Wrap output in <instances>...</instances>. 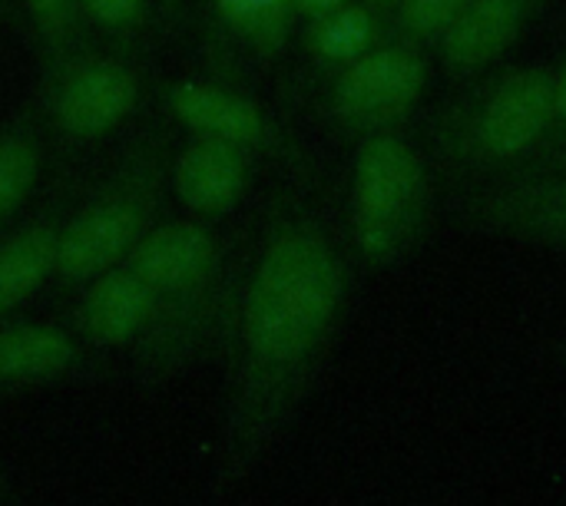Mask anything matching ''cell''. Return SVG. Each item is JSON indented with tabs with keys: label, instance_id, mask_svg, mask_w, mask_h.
Wrapping results in <instances>:
<instances>
[{
	"label": "cell",
	"instance_id": "1",
	"mask_svg": "<svg viewBox=\"0 0 566 506\" xmlns=\"http://www.w3.org/2000/svg\"><path fill=\"white\" fill-rule=\"evenodd\" d=\"M355 259L305 186H275L245 252L216 491L239 487L315 391L352 312Z\"/></svg>",
	"mask_w": 566,
	"mask_h": 506
},
{
	"label": "cell",
	"instance_id": "2",
	"mask_svg": "<svg viewBox=\"0 0 566 506\" xmlns=\"http://www.w3.org/2000/svg\"><path fill=\"white\" fill-rule=\"evenodd\" d=\"M156 295V328L129 361L143 384H166L202 365H226L245 255L202 219H163L129 255Z\"/></svg>",
	"mask_w": 566,
	"mask_h": 506
},
{
	"label": "cell",
	"instance_id": "3",
	"mask_svg": "<svg viewBox=\"0 0 566 506\" xmlns=\"http://www.w3.org/2000/svg\"><path fill=\"white\" fill-rule=\"evenodd\" d=\"M424 152L434 172L478 186L514 176L554 136V66L497 63L424 113Z\"/></svg>",
	"mask_w": 566,
	"mask_h": 506
},
{
	"label": "cell",
	"instance_id": "4",
	"mask_svg": "<svg viewBox=\"0 0 566 506\" xmlns=\"http://www.w3.org/2000/svg\"><path fill=\"white\" fill-rule=\"evenodd\" d=\"M179 129L159 109L146 116L113 152L109 166L76 192L56 242L46 295L60 305L96 275L129 262L139 242L163 222L169 159Z\"/></svg>",
	"mask_w": 566,
	"mask_h": 506
},
{
	"label": "cell",
	"instance_id": "5",
	"mask_svg": "<svg viewBox=\"0 0 566 506\" xmlns=\"http://www.w3.org/2000/svg\"><path fill=\"white\" fill-rule=\"evenodd\" d=\"M438 222L434 166L405 133L371 136L355 146L345 245L355 265L368 272L395 268L415 259Z\"/></svg>",
	"mask_w": 566,
	"mask_h": 506
},
{
	"label": "cell",
	"instance_id": "6",
	"mask_svg": "<svg viewBox=\"0 0 566 506\" xmlns=\"http://www.w3.org/2000/svg\"><path fill=\"white\" fill-rule=\"evenodd\" d=\"M30 99L40 113L46 146L66 162L133 123L149 99V80L143 63L103 43H83L40 63V83Z\"/></svg>",
	"mask_w": 566,
	"mask_h": 506
},
{
	"label": "cell",
	"instance_id": "7",
	"mask_svg": "<svg viewBox=\"0 0 566 506\" xmlns=\"http://www.w3.org/2000/svg\"><path fill=\"white\" fill-rule=\"evenodd\" d=\"M434 53L388 36L371 53L328 73L315 96L318 123L345 139L365 143L385 133H405L431 86Z\"/></svg>",
	"mask_w": 566,
	"mask_h": 506
},
{
	"label": "cell",
	"instance_id": "8",
	"mask_svg": "<svg viewBox=\"0 0 566 506\" xmlns=\"http://www.w3.org/2000/svg\"><path fill=\"white\" fill-rule=\"evenodd\" d=\"M159 109L179 133L226 139L255 152L262 162L282 166L295 186L315 182V162L292 129L249 89L209 76H172L156 86Z\"/></svg>",
	"mask_w": 566,
	"mask_h": 506
},
{
	"label": "cell",
	"instance_id": "9",
	"mask_svg": "<svg viewBox=\"0 0 566 506\" xmlns=\"http://www.w3.org/2000/svg\"><path fill=\"white\" fill-rule=\"evenodd\" d=\"M451 215L464 232L566 255V172L464 186Z\"/></svg>",
	"mask_w": 566,
	"mask_h": 506
},
{
	"label": "cell",
	"instance_id": "10",
	"mask_svg": "<svg viewBox=\"0 0 566 506\" xmlns=\"http://www.w3.org/2000/svg\"><path fill=\"white\" fill-rule=\"evenodd\" d=\"M109 375V355L86 348L60 318H0V401L66 384H96Z\"/></svg>",
	"mask_w": 566,
	"mask_h": 506
},
{
	"label": "cell",
	"instance_id": "11",
	"mask_svg": "<svg viewBox=\"0 0 566 506\" xmlns=\"http://www.w3.org/2000/svg\"><path fill=\"white\" fill-rule=\"evenodd\" d=\"M60 321L86 348L99 355L119 351L133 361L153 338L156 295L143 282V275L129 262H123L60 302Z\"/></svg>",
	"mask_w": 566,
	"mask_h": 506
},
{
	"label": "cell",
	"instance_id": "12",
	"mask_svg": "<svg viewBox=\"0 0 566 506\" xmlns=\"http://www.w3.org/2000/svg\"><path fill=\"white\" fill-rule=\"evenodd\" d=\"M262 159L226 139L179 133L169 159V192L202 222L229 219L259 179Z\"/></svg>",
	"mask_w": 566,
	"mask_h": 506
},
{
	"label": "cell",
	"instance_id": "13",
	"mask_svg": "<svg viewBox=\"0 0 566 506\" xmlns=\"http://www.w3.org/2000/svg\"><path fill=\"white\" fill-rule=\"evenodd\" d=\"M80 189V179L66 166L43 202L0 235V318L17 315L30 298L46 292L56 265L60 225Z\"/></svg>",
	"mask_w": 566,
	"mask_h": 506
},
{
	"label": "cell",
	"instance_id": "14",
	"mask_svg": "<svg viewBox=\"0 0 566 506\" xmlns=\"http://www.w3.org/2000/svg\"><path fill=\"white\" fill-rule=\"evenodd\" d=\"M557 0H474L434 46L448 80H468L511 56Z\"/></svg>",
	"mask_w": 566,
	"mask_h": 506
},
{
	"label": "cell",
	"instance_id": "15",
	"mask_svg": "<svg viewBox=\"0 0 566 506\" xmlns=\"http://www.w3.org/2000/svg\"><path fill=\"white\" fill-rule=\"evenodd\" d=\"M388 36H391L388 17L365 7L361 0H348L338 10L302 20L298 33H295L298 50H302L305 63L318 73V80H325L328 73L371 53Z\"/></svg>",
	"mask_w": 566,
	"mask_h": 506
},
{
	"label": "cell",
	"instance_id": "16",
	"mask_svg": "<svg viewBox=\"0 0 566 506\" xmlns=\"http://www.w3.org/2000/svg\"><path fill=\"white\" fill-rule=\"evenodd\" d=\"M46 149L40 113L33 99H27L0 123V235L23 219L27 202L40 186Z\"/></svg>",
	"mask_w": 566,
	"mask_h": 506
},
{
	"label": "cell",
	"instance_id": "17",
	"mask_svg": "<svg viewBox=\"0 0 566 506\" xmlns=\"http://www.w3.org/2000/svg\"><path fill=\"white\" fill-rule=\"evenodd\" d=\"M209 10L216 30L259 63L279 60L298 33L292 0H209Z\"/></svg>",
	"mask_w": 566,
	"mask_h": 506
},
{
	"label": "cell",
	"instance_id": "18",
	"mask_svg": "<svg viewBox=\"0 0 566 506\" xmlns=\"http://www.w3.org/2000/svg\"><path fill=\"white\" fill-rule=\"evenodd\" d=\"M83 20L96 43L143 63L159 23L156 0H80Z\"/></svg>",
	"mask_w": 566,
	"mask_h": 506
},
{
	"label": "cell",
	"instance_id": "19",
	"mask_svg": "<svg viewBox=\"0 0 566 506\" xmlns=\"http://www.w3.org/2000/svg\"><path fill=\"white\" fill-rule=\"evenodd\" d=\"M20 13H23V30H30L40 63H50L83 43H96L80 0H17Z\"/></svg>",
	"mask_w": 566,
	"mask_h": 506
},
{
	"label": "cell",
	"instance_id": "20",
	"mask_svg": "<svg viewBox=\"0 0 566 506\" xmlns=\"http://www.w3.org/2000/svg\"><path fill=\"white\" fill-rule=\"evenodd\" d=\"M471 3L474 0H405L388 20L391 36L434 53V46L464 17Z\"/></svg>",
	"mask_w": 566,
	"mask_h": 506
},
{
	"label": "cell",
	"instance_id": "21",
	"mask_svg": "<svg viewBox=\"0 0 566 506\" xmlns=\"http://www.w3.org/2000/svg\"><path fill=\"white\" fill-rule=\"evenodd\" d=\"M541 172H566V136L547 139L541 146V152L527 166H521L514 176H541ZM514 176H507V179H514Z\"/></svg>",
	"mask_w": 566,
	"mask_h": 506
},
{
	"label": "cell",
	"instance_id": "22",
	"mask_svg": "<svg viewBox=\"0 0 566 506\" xmlns=\"http://www.w3.org/2000/svg\"><path fill=\"white\" fill-rule=\"evenodd\" d=\"M566 136V56L554 66V136Z\"/></svg>",
	"mask_w": 566,
	"mask_h": 506
},
{
	"label": "cell",
	"instance_id": "23",
	"mask_svg": "<svg viewBox=\"0 0 566 506\" xmlns=\"http://www.w3.org/2000/svg\"><path fill=\"white\" fill-rule=\"evenodd\" d=\"M342 3H348V0H292V7L298 13V23L302 20H312V17H322L328 10H338Z\"/></svg>",
	"mask_w": 566,
	"mask_h": 506
},
{
	"label": "cell",
	"instance_id": "24",
	"mask_svg": "<svg viewBox=\"0 0 566 506\" xmlns=\"http://www.w3.org/2000/svg\"><path fill=\"white\" fill-rule=\"evenodd\" d=\"M186 3H189V0H156V7H159V23L176 27V23L186 17Z\"/></svg>",
	"mask_w": 566,
	"mask_h": 506
},
{
	"label": "cell",
	"instance_id": "25",
	"mask_svg": "<svg viewBox=\"0 0 566 506\" xmlns=\"http://www.w3.org/2000/svg\"><path fill=\"white\" fill-rule=\"evenodd\" d=\"M0 23L13 27V30H23V13H20L17 0H0Z\"/></svg>",
	"mask_w": 566,
	"mask_h": 506
},
{
	"label": "cell",
	"instance_id": "26",
	"mask_svg": "<svg viewBox=\"0 0 566 506\" xmlns=\"http://www.w3.org/2000/svg\"><path fill=\"white\" fill-rule=\"evenodd\" d=\"M365 7H371V10H378V13H385L388 20H391V13L405 3V0H361Z\"/></svg>",
	"mask_w": 566,
	"mask_h": 506
},
{
	"label": "cell",
	"instance_id": "27",
	"mask_svg": "<svg viewBox=\"0 0 566 506\" xmlns=\"http://www.w3.org/2000/svg\"><path fill=\"white\" fill-rule=\"evenodd\" d=\"M0 506H17V497H13V487L7 481V474L0 471Z\"/></svg>",
	"mask_w": 566,
	"mask_h": 506
},
{
	"label": "cell",
	"instance_id": "28",
	"mask_svg": "<svg viewBox=\"0 0 566 506\" xmlns=\"http://www.w3.org/2000/svg\"><path fill=\"white\" fill-rule=\"evenodd\" d=\"M557 358H560V361H564V365H566V341H564V345H560V348H557Z\"/></svg>",
	"mask_w": 566,
	"mask_h": 506
}]
</instances>
